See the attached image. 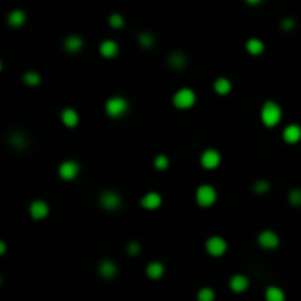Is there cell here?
I'll return each instance as SVG.
<instances>
[{
	"label": "cell",
	"instance_id": "8fae6325",
	"mask_svg": "<svg viewBox=\"0 0 301 301\" xmlns=\"http://www.w3.org/2000/svg\"><path fill=\"white\" fill-rule=\"evenodd\" d=\"M139 205H141V208L148 210V211L159 210L162 206V196L159 192H155V190H150V192H147L139 199Z\"/></svg>",
	"mask_w": 301,
	"mask_h": 301
},
{
	"label": "cell",
	"instance_id": "603a6c76",
	"mask_svg": "<svg viewBox=\"0 0 301 301\" xmlns=\"http://www.w3.org/2000/svg\"><path fill=\"white\" fill-rule=\"evenodd\" d=\"M27 23V14L25 11H21V9H14L11 13L7 14V25L13 27V29H20Z\"/></svg>",
	"mask_w": 301,
	"mask_h": 301
},
{
	"label": "cell",
	"instance_id": "6da1fadb",
	"mask_svg": "<svg viewBox=\"0 0 301 301\" xmlns=\"http://www.w3.org/2000/svg\"><path fill=\"white\" fill-rule=\"evenodd\" d=\"M282 115H284V111H282L278 102H275V100H266L263 104V108H261L259 118L264 127L273 129V127H276L282 121Z\"/></svg>",
	"mask_w": 301,
	"mask_h": 301
},
{
	"label": "cell",
	"instance_id": "836d02e7",
	"mask_svg": "<svg viewBox=\"0 0 301 301\" xmlns=\"http://www.w3.org/2000/svg\"><path fill=\"white\" fill-rule=\"evenodd\" d=\"M264 0H245V4H248V5H259V4H263Z\"/></svg>",
	"mask_w": 301,
	"mask_h": 301
},
{
	"label": "cell",
	"instance_id": "4fadbf2b",
	"mask_svg": "<svg viewBox=\"0 0 301 301\" xmlns=\"http://www.w3.org/2000/svg\"><path fill=\"white\" fill-rule=\"evenodd\" d=\"M282 139H284L287 145H298L301 141V125L298 123H289L282 130Z\"/></svg>",
	"mask_w": 301,
	"mask_h": 301
},
{
	"label": "cell",
	"instance_id": "7c38bea8",
	"mask_svg": "<svg viewBox=\"0 0 301 301\" xmlns=\"http://www.w3.org/2000/svg\"><path fill=\"white\" fill-rule=\"evenodd\" d=\"M83 48H85V39L81 37V35H78V33H71V35H67V37L63 39V50H65L67 53L76 55V53H80Z\"/></svg>",
	"mask_w": 301,
	"mask_h": 301
},
{
	"label": "cell",
	"instance_id": "e0dca14e",
	"mask_svg": "<svg viewBox=\"0 0 301 301\" xmlns=\"http://www.w3.org/2000/svg\"><path fill=\"white\" fill-rule=\"evenodd\" d=\"M60 120H62L63 127H67V129H76L78 123H80V115H78L74 108H65L60 113Z\"/></svg>",
	"mask_w": 301,
	"mask_h": 301
},
{
	"label": "cell",
	"instance_id": "484cf974",
	"mask_svg": "<svg viewBox=\"0 0 301 301\" xmlns=\"http://www.w3.org/2000/svg\"><path fill=\"white\" fill-rule=\"evenodd\" d=\"M41 81H42V76L39 74L37 71H27L25 74H23V83H25L27 87L35 88L41 85Z\"/></svg>",
	"mask_w": 301,
	"mask_h": 301
},
{
	"label": "cell",
	"instance_id": "ffe728a7",
	"mask_svg": "<svg viewBox=\"0 0 301 301\" xmlns=\"http://www.w3.org/2000/svg\"><path fill=\"white\" fill-rule=\"evenodd\" d=\"M145 273H147V276L150 280H160L164 276V273H166V266L160 261H151V263H148Z\"/></svg>",
	"mask_w": 301,
	"mask_h": 301
},
{
	"label": "cell",
	"instance_id": "e575fe53",
	"mask_svg": "<svg viewBox=\"0 0 301 301\" xmlns=\"http://www.w3.org/2000/svg\"><path fill=\"white\" fill-rule=\"evenodd\" d=\"M0 254H5V243L0 241Z\"/></svg>",
	"mask_w": 301,
	"mask_h": 301
},
{
	"label": "cell",
	"instance_id": "3957f363",
	"mask_svg": "<svg viewBox=\"0 0 301 301\" xmlns=\"http://www.w3.org/2000/svg\"><path fill=\"white\" fill-rule=\"evenodd\" d=\"M218 192L211 183H201L196 188V205L199 208H211L217 203Z\"/></svg>",
	"mask_w": 301,
	"mask_h": 301
},
{
	"label": "cell",
	"instance_id": "1f68e13d",
	"mask_svg": "<svg viewBox=\"0 0 301 301\" xmlns=\"http://www.w3.org/2000/svg\"><path fill=\"white\" fill-rule=\"evenodd\" d=\"M280 29L284 30V32H293V30L296 29V20H293V18H285V20H282Z\"/></svg>",
	"mask_w": 301,
	"mask_h": 301
},
{
	"label": "cell",
	"instance_id": "d6a6232c",
	"mask_svg": "<svg viewBox=\"0 0 301 301\" xmlns=\"http://www.w3.org/2000/svg\"><path fill=\"white\" fill-rule=\"evenodd\" d=\"M127 254L132 255V257H136V255L141 254V243H138V241H130L129 245H127Z\"/></svg>",
	"mask_w": 301,
	"mask_h": 301
},
{
	"label": "cell",
	"instance_id": "4316f807",
	"mask_svg": "<svg viewBox=\"0 0 301 301\" xmlns=\"http://www.w3.org/2000/svg\"><path fill=\"white\" fill-rule=\"evenodd\" d=\"M169 166H171V160L166 153H159L153 157V167L157 171H166V169H169Z\"/></svg>",
	"mask_w": 301,
	"mask_h": 301
},
{
	"label": "cell",
	"instance_id": "83f0119b",
	"mask_svg": "<svg viewBox=\"0 0 301 301\" xmlns=\"http://www.w3.org/2000/svg\"><path fill=\"white\" fill-rule=\"evenodd\" d=\"M108 23H109V27H111V29H115V30H120V29H123V27H125V20H123V16H121L120 13L109 14Z\"/></svg>",
	"mask_w": 301,
	"mask_h": 301
},
{
	"label": "cell",
	"instance_id": "f1b7e54d",
	"mask_svg": "<svg viewBox=\"0 0 301 301\" xmlns=\"http://www.w3.org/2000/svg\"><path fill=\"white\" fill-rule=\"evenodd\" d=\"M270 188H271V183L268 180H257V181H254V185H252V190H254L255 194H259V196L268 194L270 192Z\"/></svg>",
	"mask_w": 301,
	"mask_h": 301
},
{
	"label": "cell",
	"instance_id": "7a4b0ae2",
	"mask_svg": "<svg viewBox=\"0 0 301 301\" xmlns=\"http://www.w3.org/2000/svg\"><path fill=\"white\" fill-rule=\"evenodd\" d=\"M129 109H130L129 100H127L123 95L109 97V99L106 100V104H104L106 115H108L109 118H113V120H121L123 117H127Z\"/></svg>",
	"mask_w": 301,
	"mask_h": 301
},
{
	"label": "cell",
	"instance_id": "4dcf8cb0",
	"mask_svg": "<svg viewBox=\"0 0 301 301\" xmlns=\"http://www.w3.org/2000/svg\"><path fill=\"white\" fill-rule=\"evenodd\" d=\"M289 205L300 208L301 206V188H293L289 192Z\"/></svg>",
	"mask_w": 301,
	"mask_h": 301
},
{
	"label": "cell",
	"instance_id": "8992f818",
	"mask_svg": "<svg viewBox=\"0 0 301 301\" xmlns=\"http://www.w3.org/2000/svg\"><path fill=\"white\" fill-rule=\"evenodd\" d=\"M80 173H81V166H80V162H76V160L67 159V160H63V162H60V166H59V176H60V180H63V181L76 180V178L80 176Z\"/></svg>",
	"mask_w": 301,
	"mask_h": 301
},
{
	"label": "cell",
	"instance_id": "9c48e42d",
	"mask_svg": "<svg viewBox=\"0 0 301 301\" xmlns=\"http://www.w3.org/2000/svg\"><path fill=\"white\" fill-rule=\"evenodd\" d=\"M205 250L211 257H222L227 252V241L222 236H210L205 241Z\"/></svg>",
	"mask_w": 301,
	"mask_h": 301
},
{
	"label": "cell",
	"instance_id": "7402d4cb",
	"mask_svg": "<svg viewBox=\"0 0 301 301\" xmlns=\"http://www.w3.org/2000/svg\"><path fill=\"white\" fill-rule=\"evenodd\" d=\"M245 50H247V53L252 55V57H259V55H263L264 50H266V44H264L259 37H250L247 42H245Z\"/></svg>",
	"mask_w": 301,
	"mask_h": 301
},
{
	"label": "cell",
	"instance_id": "277c9868",
	"mask_svg": "<svg viewBox=\"0 0 301 301\" xmlns=\"http://www.w3.org/2000/svg\"><path fill=\"white\" fill-rule=\"evenodd\" d=\"M196 100H197V95L192 88L183 87V88H178L175 92V95H173V106L176 109H180V111H187V109H192L196 106Z\"/></svg>",
	"mask_w": 301,
	"mask_h": 301
},
{
	"label": "cell",
	"instance_id": "ac0fdd59",
	"mask_svg": "<svg viewBox=\"0 0 301 301\" xmlns=\"http://www.w3.org/2000/svg\"><path fill=\"white\" fill-rule=\"evenodd\" d=\"M167 65L171 67L173 71H183L185 67L188 65L187 55H183L181 51H175L167 57Z\"/></svg>",
	"mask_w": 301,
	"mask_h": 301
},
{
	"label": "cell",
	"instance_id": "d4e9b609",
	"mask_svg": "<svg viewBox=\"0 0 301 301\" xmlns=\"http://www.w3.org/2000/svg\"><path fill=\"white\" fill-rule=\"evenodd\" d=\"M155 35L150 32H141L138 35V44L143 48V50H151L155 46Z\"/></svg>",
	"mask_w": 301,
	"mask_h": 301
},
{
	"label": "cell",
	"instance_id": "2e32d148",
	"mask_svg": "<svg viewBox=\"0 0 301 301\" xmlns=\"http://www.w3.org/2000/svg\"><path fill=\"white\" fill-rule=\"evenodd\" d=\"M120 51L118 48V42L113 41V39H104V41L99 44V53L102 59H115Z\"/></svg>",
	"mask_w": 301,
	"mask_h": 301
},
{
	"label": "cell",
	"instance_id": "5bb4252c",
	"mask_svg": "<svg viewBox=\"0 0 301 301\" xmlns=\"http://www.w3.org/2000/svg\"><path fill=\"white\" fill-rule=\"evenodd\" d=\"M97 270H99V275L106 278V280H113L115 276L118 275V264L111 259H102L99 266H97Z\"/></svg>",
	"mask_w": 301,
	"mask_h": 301
},
{
	"label": "cell",
	"instance_id": "9a60e30c",
	"mask_svg": "<svg viewBox=\"0 0 301 301\" xmlns=\"http://www.w3.org/2000/svg\"><path fill=\"white\" fill-rule=\"evenodd\" d=\"M229 287L233 293L236 294H241L245 293L248 287H250V280H248L247 275H243V273H236L229 278Z\"/></svg>",
	"mask_w": 301,
	"mask_h": 301
},
{
	"label": "cell",
	"instance_id": "44dd1931",
	"mask_svg": "<svg viewBox=\"0 0 301 301\" xmlns=\"http://www.w3.org/2000/svg\"><path fill=\"white\" fill-rule=\"evenodd\" d=\"M9 145L14 150H27V147H29V138L23 132H20V130H14V132L9 134Z\"/></svg>",
	"mask_w": 301,
	"mask_h": 301
},
{
	"label": "cell",
	"instance_id": "30bf717a",
	"mask_svg": "<svg viewBox=\"0 0 301 301\" xmlns=\"http://www.w3.org/2000/svg\"><path fill=\"white\" fill-rule=\"evenodd\" d=\"M29 215L32 220H44L50 217V205L44 199H33L29 206Z\"/></svg>",
	"mask_w": 301,
	"mask_h": 301
},
{
	"label": "cell",
	"instance_id": "ba28073f",
	"mask_svg": "<svg viewBox=\"0 0 301 301\" xmlns=\"http://www.w3.org/2000/svg\"><path fill=\"white\" fill-rule=\"evenodd\" d=\"M257 245L263 250H276V248L280 247V236L273 229H264L257 236Z\"/></svg>",
	"mask_w": 301,
	"mask_h": 301
},
{
	"label": "cell",
	"instance_id": "cb8c5ba5",
	"mask_svg": "<svg viewBox=\"0 0 301 301\" xmlns=\"http://www.w3.org/2000/svg\"><path fill=\"white\" fill-rule=\"evenodd\" d=\"M264 298H266V301H285V293L278 285H270L264 291Z\"/></svg>",
	"mask_w": 301,
	"mask_h": 301
},
{
	"label": "cell",
	"instance_id": "d6986e66",
	"mask_svg": "<svg viewBox=\"0 0 301 301\" xmlns=\"http://www.w3.org/2000/svg\"><path fill=\"white\" fill-rule=\"evenodd\" d=\"M213 92L220 97L229 95V93L233 92V83H231L229 78H226V76L217 78V80L213 81Z\"/></svg>",
	"mask_w": 301,
	"mask_h": 301
},
{
	"label": "cell",
	"instance_id": "f546056e",
	"mask_svg": "<svg viewBox=\"0 0 301 301\" xmlns=\"http://www.w3.org/2000/svg\"><path fill=\"white\" fill-rule=\"evenodd\" d=\"M215 291L211 287H201L197 291V300L199 301H213L215 300Z\"/></svg>",
	"mask_w": 301,
	"mask_h": 301
},
{
	"label": "cell",
	"instance_id": "52a82bcc",
	"mask_svg": "<svg viewBox=\"0 0 301 301\" xmlns=\"http://www.w3.org/2000/svg\"><path fill=\"white\" fill-rule=\"evenodd\" d=\"M220 162H222V155H220V151L215 150V148H206L199 157L201 167L206 169V171H213V169H217V167L220 166Z\"/></svg>",
	"mask_w": 301,
	"mask_h": 301
},
{
	"label": "cell",
	"instance_id": "5b68a950",
	"mask_svg": "<svg viewBox=\"0 0 301 301\" xmlns=\"http://www.w3.org/2000/svg\"><path fill=\"white\" fill-rule=\"evenodd\" d=\"M99 206L106 211H117L121 208V196L117 190H104L99 196Z\"/></svg>",
	"mask_w": 301,
	"mask_h": 301
}]
</instances>
